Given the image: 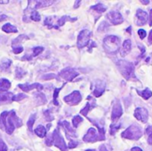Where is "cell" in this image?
<instances>
[{"label": "cell", "mask_w": 152, "mask_h": 151, "mask_svg": "<svg viewBox=\"0 0 152 151\" xmlns=\"http://www.w3.org/2000/svg\"><path fill=\"white\" fill-rule=\"evenodd\" d=\"M21 125L22 121L16 116L14 110L4 111L0 115V129L4 130L7 134H12L15 128Z\"/></svg>", "instance_id": "obj_1"}, {"label": "cell", "mask_w": 152, "mask_h": 151, "mask_svg": "<svg viewBox=\"0 0 152 151\" xmlns=\"http://www.w3.org/2000/svg\"><path fill=\"white\" fill-rule=\"evenodd\" d=\"M103 47L105 51L110 54H115L118 52L120 47L119 37L114 35H110L106 36L103 40Z\"/></svg>", "instance_id": "obj_2"}, {"label": "cell", "mask_w": 152, "mask_h": 151, "mask_svg": "<svg viewBox=\"0 0 152 151\" xmlns=\"http://www.w3.org/2000/svg\"><path fill=\"white\" fill-rule=\"evenodd\" d=\"M117 66L123 75V77L126 80H131L133 78H135L134 77V65L127 61H118L117 63Z\"/></svg>", "instance_id": "obj_3"}, {"label": "cell", "mask_w": 152, "mask_h": 151, "mask_svg": "<svg viewBox=\"0 0 152 151\" xmlns=\"http://www.w3.org/2000/svg\"><path fill=\"white\" fill-rule=\"evenodd\" d=\"M121 136L127 140L137 141L142 136V130L140 126L136 125H130L126 131H124Z\"/></svg>", "instance_id": "obj_4"}, {"label": "cell", "mask_w": 152, "mask_h": 151, "mask_svg": "<svg viewBox=\"0 0 152 151\" xmlns=\"http://www.w3.org/2000/svg\"><path fill=\"white\" fill-rule=\"evenodd\" d=\"M91 36H92V33L88 29L81 30L77 36V47L83 48V47H86V45H88Z\"/></svg>", "instance_id": "obj_5"}, {"label": "cell", "mask_w": 152, "mask_h": 151, "mask_svg": "<svg viewBox=\"0 0 152 151\" xmlns=\"http://www.w3.org/2000/svg\"><path fill=\"white\" fill-rule=\"evenodd\" d=\"M84 142H95L98 141H104L105 138L102 137L100 135V133L97 132V130L95 128H90L87 132V133L84 136L83 138Z\"/></svg>", "instance_id": "obj_6"}, {"label": "cell", "mask_w": 152, "mask_h": 151, "mask_svg": "<svg viewBox=\"0 0 152 151\" xmlns=\"http://www.w3.org/2000/svg\"><path fill=\"white\" fill-rule=\"evenodd\" d=\"M52 136H53V145H55L58 149H60L61 151L67 150V145L65 143V141H64L63 137L61 135L58 129L54 130Z\"/></svg>", "instance_id": "obj_7"}, {"label": "cell", "mask_w": 152, "mask_h": 151, "mask_svg": "<svg viewBox=\"0 0 152 151\" xmlns=\"http://www.w3.org/2000/svg\"><path fill=\"white\" fill-rule=\"evenodd\" d=\"M82 101V96L79 91H74L70 94L64 97V101L69 105H77Z\"/></svg>", "instance_id": "obj_8"}, {"label": "cell", "mask_w": 152, "mask_h": 151, "mask_svg": "<svg viewBox=\"0 0 152 151\" xmlns=\"http://www.w3.org/2000/svg\"><path fill=\"white\" fill-rule=\"evenodd\" d=\"M78 72L71 68H66L60 72V77L66 81H72L75 77L78 76Z\"/></svg>", "instance_id": "obj_9"}, {"label": "cell", "mask_w": 152, "mask_h": 151, "mask_svg": "<svg viewBox=\"0 0 152 151\" xmlns=\"http://www.w3.org/2000/svg\"><path fill=\"white\" fill-rule=\"evenodd\" d=\"M107 18L113 25H119V24L123 23V21H124L122 14L118 11H111V12H108Z\"/></svg>", "instance_id": "obj_10"}, {"label": "cell", "mask_w": 152, "mask_h": 151, "mask_svg": "<svg viewBox=\"0 0 152 151\" xmlns=\"http://www.w3.org/2000/svg\"><path fill=\"white\" fill-rule=\"evenodd\" d=\"M123 115V109H122V105L120 103V101L118 100L112 109V114H111V119L113 121L118 120L121 116Z\"/></svg>", "instance_id": "obj_11"}, {"label": "cell", "mask_w": 152, "mask_h": 151, "mask_svg": "<svg viewBox=\"0 0 152 151\" xmlns=\"http://www.w3.org/2000/svg\"><path fill=\"white\" fill-rule=\"evenodd\" d=\"M134 117L141 122L142 123H147L148 118H149V113L147 109L143 108H137L134 111Z\"/></svg>", "instance_id": "obj_12"}, {"label": "cell", "mask_w": 152, "mask_h": 151, "mask_svg": "<svg viewBox=\"0 0 152 151\" xmlns=\"http://www.w3.org/2000/svg\"><path fill=\"white\" fill-rule=\"evenodd\" d=\"M136 18H137V20H136L135 23L138 26H142L148 20V14L145 11H143L142 9H138L137 12H136Z\"/></svg>", "instance_id": "obj_13"}, {"label": "cell", "mask_w": 152, "mask_h": 151, "mask_svg": "<svg viewBox=\"0 0 152 151\" xmlns=\"http://www.w3.org/2000/svg\"><path fill=\"white\" fill-rule=\"evenodd\" d=\"M22 91L24 92H30L33 89H37L38 91L43 90V85L39 83H34L32 85H28V84H24V85H18Z\"/></svg>", "instance_id": "obj_14"}, {"label": "cell", "mask_w": 152, "mask_h": 151, "mask_svg": "<svg viewBox=\"0 0 152 151\" xmlns=\"http://www.w3.org/2000/svg\"><path fill=\"white\" fill-rule=\"evenodd\" d=\"M12 93H8V92H0V105L4 103H9L12 101V97H13Z\"/></svg>", "instance_id": "obj_15"}, {"label": "cell", "mask_w": 152, "mask_h": 151, "mask_svg": "<svg viewBox=\"0 0 152 151\" xmlns=\"http://www.w3.org/2000/svg\"><path fill=\"white\" fill-rule=\"evenodd\" d=\"M131 48H132V42H131V40H130V39L125 40L124 43H123V45H122V49H121V51H120L121 56H122V57L126 56V55L130 53Z\"/></svg>", "instance_id": "obj_16"}, {"label": "cell", "mask_w": 152, "mask_h": 151, "mask_svg": "<svg viewBox=\"0 0 152 151\" xmlns=\"http://www.w3.org/2000/svg\"><path fill=\"white\" fill-rule=\"evenodd\" d=\"M98 82L99 83H96L95 89L94 91V94L95 95V97H100L104 92V85H102V81H98Z\"/></svg>", "instance_id": "obj_17"}, {"label": "cell", "mask_w": 152, "mask_h": 151, "mask_svg": "<svg viewBox=\"0 0 152 151\" xmlns=\"http://www.w3.org/2000/svg\"><path fill=\"white\" fill-rule=\"evenodd\" d=\"M11 87V82L5 78H0V92H7Z\"/></svg>", "instance_id": "obj_18"}, {"label": "cell", "mask_w": 152, "mask_h": 151, "mask_svg": "<svg viewBox=\"0 0 152 151\" xmlns=\"http://www.w3.org/2000/svg\"><path fill=\"white\" fill-rule=\"evenodd\" d=\"M2 30L5 33H16L18 31L17 28L14 25H12L10 23H6L2 27Z\"/></svg>", "instance_id": "obj_19"}, {"label": "cell", "mask_w": 152, "mask_h": 151, "mask_svg": "<svg viewBox=\"0 0 152 151\" xmlns=\"http://www.w3.org/2000/svg\"><path fill=\"white\" fill-rule=\"evenodd\" d=\"M77 20V18H70L69 16H62L61 18H60L57 21V28L61 27V26H63L66 21H75Z\"/></svg>", "instance_id": "obj_20"}, {"label": "cell", "mask_w": 152, "mask_h": 151, "mask_svg": "<svg viewBox=\"0 0 152 151\" xmlns=\"http://www.w3.org/2000/svg\"><path fill=\"white\" fill-rule=\"evenodd\" d=\"M36 4L34 5V7L36 9H38V8H42V7H45V6H49L51 5L52 4L54 3V1H48V0H43V1H36L35 2Z\"/></svg>", "instance_id": "obj_21"}, {"label": "cell", "mask_w": 152, "mask_h": 151, "mask_svg": "<svg viewBox=\"0 0 152 151\" xmlns=\"http://www.w3.org/2000/svg\"><path fill=\"white\" fill-rule=\"evenodd\" d=\"M12 65V61L9 59H4L0 62V71H6Z\"/></svg>", "instance_id": "obj_22"}, {"label": "cell", "mask_w": 152, "mask_h": 151, "mask_svg": "<svg viewBox=\"0 0 152 151\" xmlns=\"http://www.w3.org/2000/svg\"><path fill=\"white\" fill-rule=\"evenodd\" d=\"M35 99L37 101V105H41V104H45L46 103V98L45 96V94H43L42 93H35Z\"/></svg>", "instance_id": "obj_23"}, {"label": "cell", "mask_w": 152, "mask_h": 151, "mask_svg": "<svg viewBox=\"0 0 152 151\" xmlns=\"http://www.w3.org/2000/svg\"><path fill=\"white\" fill-rule=\"evenodd\" d=\"M61 125H62V126L65 128V130H66V133H68V134H70L71 136H76V133H75V131L72 129V127L70 126V125H69V122H67V121H63V122H61Z\"/></svg>", "instance_id": "obj_24"}, {"label": "cell", "mask_w": 152, "mask_h": 151, "mask_svg": "<svg viewBox=\"0 0 152 151\" xmlns=\"http://www.w3.org/2000/svg\"><path fill=\"white\" fill-rule=\"evenodd\" d=\"M35 133L40 137V138H44L46 135V129L43 126V125H38L36 129H35Z\"/></svg>", "instance_id": "obj_25"}, {"label": "cell", "mask_w": 152, "mask_h": 151, "mask_svg": "<svg viewBox=\"0 0 152 151\" xmlns=\"http://www.w3.org/2000/svg\"><path fill=\"white\" fill-rule=\"evenodd\" d=\"M91 9L94 10L95 12H97L99 13H102L107 10V6L104 5L103 4H96L95 5H93L91 7Z\"/></svg>", "instance_id": "obj_26"}, {"label": "cell", "mask_w": 152, "mask_h": 151, "mask_svg": "<svg viewBox=\"0 0 152 151\" xmlns=\"http://www.w3.org/2000/svg\"><path fill=\"white\" fill-rule=\"evenodd\" d=\"M96 105H95V102H93V103H87L86 105V107L83 109H81V111H80V113L83 115V116H87V114H88V112L92 109H94V107H95Z\"/></svg>", "instance_id": "obj_27"}, {"label": "cell", "mask_w": 152, "mask_h": 151, "mask_svg": "<svg viewBox=\"0 0 152 151\" xmlns=\"http://www.w3.org/2000/svg\"><path fill=\"white\" fill-rule=\"evenodd\" d=\"M137 93H138V94H140L144 100H149V99L152 96V92L150 89H148V88L145 89V90H143V91H142V92L137 91Z\"/></svg>", "instance_id": "obj_28"}, {"label": "cell", "mask_w": 152, "mask_h": 151, "mask_svg": "<svg viewBox=\"0 0 152 151\" xmlns=\"http://www.w3.org/2000/svg\"><path fill=\"white\" fill-rule=\"evenodd\" d=\"M27 39H28V36H26V35H24V34H21L20 36H19L18 37H16V38L12 41V46H13L14 44H20V42H22V41H24V40H27Z\"/></svg>", "instance_id": "obj_29"}, {"label": "cell", "mask_w": 152, "mask_h": 151, "mask_svg": "<svg viewBox=\"0 0 152 151\" xmlns=\"http://www.w3.org/2000/svg\"><path fill=\"white\" fill-rule=\"evenodd\" d=\"M36 121V114H32L30 117H29V119L28 120V128L30 132L33 131L32 127H33V125Z\"/></svg>", "instance_id": "obj_30"}, {"label": "cell", "mask_w": 152, "mask_h": 151, "mask_svg": "<svg viewBox=\"0 0 152 151\" xmlns=\"http://www.w3.org/2000/svg\"><path fill=\"white\" fill-rule=\"evenodd\" d=\"M82 121H83V118H82L80 116H76V117H73V119H72L73 127L77 128V127L78 126V125H79Z\"/></svg>", "instance_id": "obj_31"}, {"label": "cell", "mask_w": 152, "mask_h": 151, "mask_svg": "<svg viewBox=\"0 0 152 151\" xmlns=\"http://www.w3.org/2000/svg\"><path fill=\"white\" fill-rule=\"evenodd\" d=\"M30 19L32 20H35V21H39L41 17H40V14L38 13V12H37L36 10L32 11L31 12V14H30Z\"/></svg>", "instance_id": "obj_32"}, {"label": "cell", "mask_w": 152, "mask_h": 151, "mask_svg": "<svg viewBox=\"0 0 152 151\" xmlns=\"http://www.w3.org/2000/svg\"><path fill=\"white\" fill-rule=\"evenodd\" d=\"M26 71L23 70V69L21 68H17L15 70V74H16V77L17 78H22L24 75H26Z\"/></svg>", "instance_id": "obj_33"}, {"label": "cell", "mask_w": 152, "mask_h": 151, "mask_svg": "<svg viewBox=\"0 0 152 151\" xmlns=\"http://www.w3.org/2000/svg\"><path fill=\"white\" fill-rule=\"evenodd\" d=\"M61 88H62V87H61V88H56V89L54 90V93H53V104L56 105V106L59 105V102H58L57 99H58V95H59V93H60V91H61Z\"/></svg>", "instance_id": "obj_34"}, {"label": "cell", "mask_w": 152, "mask_h": 151, "mask_svg": "<svg viewBox=\"0 0 152 151\" xmlns=\"http://www.w3.org/2000/svg\"><path fill=\"white\" fill-rule=\"evenodd\" d=\"M27 98V95L24 94V93H19L17 95H14L12 97V101H22L24 99Z\"/></svg>", "instance_id": "obj_35"}, {"label": "cell", "mask_w": 152, "mask_h": 151, "mask_svg": "<svg viewBox=\"0 0 152 151\" xmlns=\"http://www.w3.org/2000/svg\"><path fill=\"white\" fill-rule=\"evenodd\" d=\"M32 51H33V57H35V56H37L38 54H40L43 51H44V47H42V46H37V47H34L33 49H32Z\"/></svg>", "instance_id": "obj_36"}, {"label": "cell", "mask_w": 152, "mask_h": 151, "mask_svg": "<svg viewBox=\"0 0 152 151\" xmlns=\"http://www.w3.org/2000/svg\"><path fill=\"white\" fill-rule=\"evenodd\" d=\"M119 128H120V124H118V125L112 124V125H110V134H111V135H114L115 133H116Z\"/></svg>", "instance_id": "obj_37"}, {"label": "cell", "mask_w": 152, "mask_h": 151, "mask_svg": "<svg viewBox=\"0 0 152 151\" xmlns=\"http://www.w3.org/2000/svg\"><path fill=\"white\" fill-rule=\"evenodd\" d=\"M44 24L45 26H47L48 28H52L53 27V17L50 16V17H46L45 21H44Z\"/></svg>", "instance_id": "obj_38"}, {"label": "cell", "mask_w": 152, "mask_h": 151, "mask_svg": "<svg viewBox=\"0 0 152 151\" xmlns=\"http://www.w3.org/2000/svg\"><path fill=\"white\" fill-rule=\"evenodd\" d=\"M54 78H57L56 75L54 74H46L41 77V79L43 80H50V79H54Z\"/></svg>", "instance_id": "obj_39"}, {"label": "cell", "mask_w": 152, "mask_h": 151, "mask_svg": "<svg viewBox=\"0 0 152 151\" xmlns=\"http://www.w3.org/2000/svg\"><path fill=\"white\" fill-rule=\"evenodd\" d=\"M12 52L15 53V54H19L20 53L23 52V47L21 45H19V46H12Z\"/></svg>", "instance_id": "obj_40"}, {"label": "cell", "mask_w": 152, "mask_h": 151, "mask_svg": "<svg viewBox=\"0 0 152 151\" xmlns=\"http://www.w3.org/2000/svg\"><path fill=\"white\" fill-rule=\"evenodd\" d=\"M45 119H46L47 121H52V120H53V115L51 114L50 110H45Z\"/></svg>", "instance_id": "obj_41"}, {"label": "cell", "mask_w": 152, "mask_h": 151, "mask_svg": "<svg viewBox=\"0 0 152 151\" xmlns=\"http://www.w3.org/2000/svg\"><path fill=\"white\" fill-rule=\"evenodd\" d=\"M77 145H78V142H77L73 141V140H70V142H69L68 147H69V149H74V148H76Z\"/></svg>", "instance_id": "obj_42"}, {"label": "cell", "mask_w": 152, "mask_h": 151, "mask_svg": "<svg viewBox=\"0 0 152 151\" xmlns=\"http://www.w3.org/2000/svg\"><path fill=\"white\" fill-rule=\"evenodd\" d=\"M138 35H139V36H140V38L141 39H143V38H145V36H146V31L144 30V29H139L138 30Z\"/></svg>", "instance_id": "obj_43"}, {"label": "cell", "mask_w": 152, "mask_h": 151, "mask_svg": "<svg viewBox=\"0 0 152 151\" xmlns=\"http://www.w3.org/2000/svg\"><path fill=\"white\" fill-rule=\"evenodd\" d=\"M45 144L47 145V146H52L53 144V136L51 135V136H49L46 140H45Z\"/></svg>", "instance_id": "obj_44"}, {"label": "cell", "mask_w": 152, "mask_h": 151, "mask_svg": "<svg viewBox=\"0 0 152 151\" xmlns=\"http://www.w3.org/2000/svg\"><path fill=\"white\" fill-rule=\"evenodd\" d=\"M0 151H7V146L2 140H0Z\"/></svg>", "instance_id": "obj_45"}, {"label": "cell", "mask_w": 152, "mask_h": 151, "mask_svg": "<svg viewBox=\"0 0 152 151\" xmlns=\"http://www.w3.org/2000/svg\"><path fill=\"white\" fill-rule=\"evenodd\" d=\"M99 151H109V150L107 149V147L105 145H102L99 148Z\"/></svg>", "instance_id": "obj_46"}, {"label": "cell", "mask_w": 152, "mask_h": 151, "mask_svg": "<svg viewBox=\"0 0 152 151\" xmlns=\"http://www.w3.org/2000/svg\"><path fill=\"white\" fill-rule=\"evenodd\" d=\"M149 24L150 26H152V9L151 10V12H150V19H149Z\"/></svg>", "instance_id": "obj_47"}, {"label": "cell", "mask_w": 152, "mask_h": 151, "mask_svg": "<svg viewBox=\"0 0 152 151\" xmlns=\"http://www.w3.org/2000/svg\"><path fill=\"white\" fill-rule=\"evenodd\" d=\"M148 143L150 145H152V133L149 135V138H148Z\"/></svg>", "instance_id": "obj_48"}, {"label": "cell", "mask_w": 152, "mask_h": 151, "mask_svg": "<svg viewBox=\"0 0 152 151\" xmlns=\"http://www.w3.org/2000/svg\"><path fill=\"white\" fill-rule=\"evenodd\" d=\"M5 19H7V16H6L5 14H2V15H0V21L4 20Z\"/></svg>", "instance_id": "obj_49"}, {"label": "cell", "mask_w": 152, "mask_h": 151, "mask_svg": "<svg viewBox=\"0 0 152 151\" xmlns=\"http://www.w3.org/2000/svg\"><path fill=\"white\" fill-rule=\"evenodd\" d=\"M149 43L150 44H152V30L150 32V36H149Z\"/></svg>", "instance_id": "obj_50"}, {"label": "cell", "mask_w": 152, "mask_h": 151, "mask_svg": "<svg viewBox=\"0 0 152 151\" xmlns=\"http://www.w3.org/2000/svg\"><path fill=\"white\" fill-rule=\"evenodd\" d=\"M131 151H142V150L139 147H134L131 150Z\"/></svg>", "instance_id": "obj_51"}, {"label": "cell", "mask_w": 152, "mask_h": 151, "mask_svg": "<svg viewBox=\"0 0 152 151\" xmlns=\"http://www.w3.org/2000/svg\"><path fill=\"white\" fill-rule=\"evenodd\" d=\"M151 131H152V125L149 126V127L146 129V133H151Z\"/></svg>", "instance_id": "obj_52"}, {"label": "cell", "mask_w": 152, "mask_h": 151, "mask_svg": "<svg viewBox=\"0 0 152 151\" xmlns=\"http://www.w3.org/2000/svg\"><path fill=\"white\" fill-rule=\"evenodd\" d=\"M141 3L148 4H150V0H146V1H144V0H141Z\"/></svg>", "instance_id": "obj_53"}, {"label": "cell", "mask_w": 152, "mask_h": 151, "mask_svg": "<svg viewBox=\"0 0 152 151\" xmlns=\"http://www.w3.org/2000/svg\"><path fill=\"white\" fill-rule=\"evenodd\" d=\"M9 1L8 0H0V4H8Z\"/></svg>", "instance_id": "obj_54"}, {"label": "cell", "mask_w": 152, "mask_h": 151, "mask_svg": "<svg viewBox=\"0 0 152 151\" xmlns=\"http://www.w3.org/2000/svg\"><path fill=\"white\" fill-rule=\"evenodd\" d=\"M80 3H81V1H77V2H76V5L74 6V8H77L78 5H79L78 4H80Z\"/></svg>", "instance_id": "obj_55"}, {"label": "cell", "mask_w": 152, "mask_h": 151, "mask_svg": "<svg viewBox=\"0 0 152 151\" xmlns=\"http://www.w3.org/2000/svg\"><path fill=\"white\" fill-rule=\"evenodd\" d=\"M126 30H127V31H128L129 33H131V30H132V28H131V27H129V28H127Z\"/></svg>", "instance_id": "obj_56"}, {"label": "cell", "mask_w": 152, "mask_h": 151, "mask_svg": "<svg viewBox=\"0 0 152 151\" xmlns=\"http://www.w3.org/2000/svg\"><path fill=\"white\" fill-rule=\"evenodd\" d=\"M46 127H47V129H50V128H51V124H48Z\"/></svg>", "instance_id": "obj_57"}, {"label": "cell", "mask_w": 152, "mask_h": 151, "mask_svg": "<svg viewBox=\"0 0 152 151\" xmlns=\"http://www.w3.org/2000/svg\"><path fill=\"white\" fill-rule=\"evenodd\" d=\"M86 151H95V150H86Z\"/></svg>", "instance_id": "obj_58"}]
</instances>
